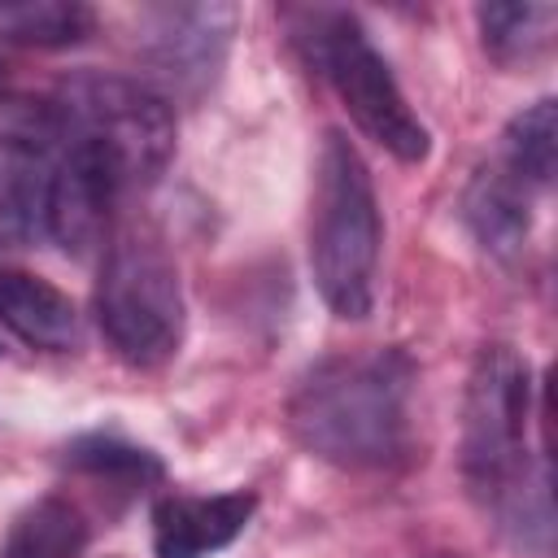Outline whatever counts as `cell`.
Segmentation results:
<instances>
[{"label": "cell", "instance_id": "9", "mask_svg": "<svg viewBox=\"0 0 558 558\" xmlns=\"http://www.w3.org/2000/svg\"><path fill=\"white\" fill-rule=\"evenodd\" d=\"M257 497L253 493H166L153 506V549L157 558H205L227 549L244 523L253 519Z\"/></svg>", "mask_w": 558, "mask_h": 558}, {"label": "cell", "instance_id": "11", "mask_svg": "<svg viewBox=\"0 0 558 558\" xmlns=\"http://www.w3.org/2000/svg\"><path fill=\"white\" fill-rule=\"evenodd\" d=\"M0 323L31 349L48 353H70L83 340L74 301L57 283L26 270H0Z\"/></svg>", "mask_w": 558, "mask_h": 558}, {"label": "cell", "instance_id": "13", "mask_svg": "<svg viewBox=\"0 0 558 558\" xmlns=\"http://www.w3.org/2000/svg\"><path fill=\"white\" fill-rule=\"evenodd\" d=\"M70 140V122L57 96L0 92V153L17 166H48Z\"/></svg>", "mask_w": 558, "mask_h": 558}, {"label": "cell", "instance_id": "1", "mask_svg": "<svg viewBox=\"0 0 558 558\" xmlns=\"http://www.w3.org/2000/svg\"><path fill=\"white\" fill-rule=\"evenodd\" d=\"M414 362L401 349L336 353L314 362L288 401L292 436L323 462L388 471L410 458Z\"/></svg>", "mask_w": 558, "mask_h": 558}, {"label": "cell", "instance_id": "6", "mask_svg": "<svg viewBox=\"0 0 558 558\" xmlns=\"http://www.w3.org/2000/svg\"><path fill=\"white\" fill-rule=\"evenodd\" d=\"M96 323L126 366H161L183 340V292L170 253L144 231H113L96 279Z\"/></svg>", "mask_w": 558, "mask_h": 558}, {"label": "cell", "instance_id": "18", "mask_svg": "<svg viewBox=\"0 0 558 558\" xmlns=\"http://www.w3.org/2000/svg\"><path fill=\"white\" fill-rule=\"evenodd\" d=\"M0 83H4V61H0Z\"/></svg>", "mask_w": 558, "mask_h": 558}, {"label": "cell", "instance_id": "7", "mask_svg": "<svg viewBox=\"0 0 558 558\" xmlns=\"http://www.w3.org/2000/svg\"><path fill=\"white\" fill-rule=\"evenodd\" d=\"M118 201L122 183L113 170L70 135L39 179V231L70 257H92L113 240Z\"/></svg>", "mask_w": 558, "mask_h": 558}, {"label": "cell", "instance_id": "3", "mask_svg": "<svg viewBox=\"0 0 558 558\" xmlns=\"http://www.w3.org/2000/svg\"><path fill=\"white\" fill-rule=\"evenodd\" d=\"M379 201L362 153L344 131H327L310 187V270L336 318H366L379 270Z\"/></svg>", "mask_w": 558, "mask_h": 558}, {"label": "cell", "instance_id": "16", "mask_svg": "<svg viewBox=\"0 0 558 558\" xmlns=\"http://www.w3.org/2000/svg\"><path fill=\"white\" fill-rule=\"evenodd\" d=\"M65 462H70L74 471H83V475L109 484V488L122 493V497L144 493L148 484L161 480V462H157L148 449H140V445H131V440H122V436H113V432H87V436L70 440Z\"/></svg>", "mask_w": 558, "mask_h": 558}, {"label": "cell", "instance_id": "19", "mask_svg": "<svg viewBox=\"0 0 558 558\" xmlns=\"http://www.w3.org/2000/svg\"><path fill=\"white\" fill-rule=\"evenodd\" d=\"M0 240H4V235H0Z\"/></svg>", "mask_w": 558, "mask_h": 558}, {"label": "cell", "instance_id": "10", "mask_svg": "<svg viewBox=\"0 0 558 558\" xmlns=\"http://www.w3.org/2000/svg\"><path fill=\"white\" fill-rule=\"evenodd\" d=\"M532 196L536 187H527L501 157H493L466 183L462 218L493 257H514L532 231Z\"/></svg>", "mask_w": 558, "mask_h": 558}, {"label": "cell", "instance_id": "4", "mask_svg": "<svg viewBox=\"0 0 558 558\" xmlns=\"http://www.w3.org/2000/svg\"><path fill=\"white\" fill-rule=\"evenodd\" d=\"M292 44L301 57L336 87L349 118L392 157L423 161L427 157V126L401 96L388 61L366 39L362 22L344 9H288L283 13Z\"/></svg>", "mask_w": 558, "mask_h": 558}, {"label": "cell", "instance_id": "8", "mask_svg": "<svg viewBox=\"0 0 558 558\" xmlns=\"http://www.w3.org/2000/svg\"><path fill=\"white\" fill-rule=\"evenodd\" d=\"M231 31L235 9L227 4H166L144 13L140 52L166 92L192 100L218 78Z\"/></svg>", "mask_w": 558, "mask_h": 558}, {"label": "cell", "instance_id": "2", "mask_svg": "<svg viewBox=\"0 0 558 558\" xmlns=\"http://www.w3.org/2000/svg\"><path fill=\"white\" fill-rule=\"evenodd\" d=\"M532 366L510 344L475 357L462 418V480L519 549H549V480L532 466Z\"/></svg>", "mask_w": 558, "mask_h": 558}, {"label": "cell", "instance_id": "14", "mask_svg": "<svg viewBox=\"0 0 558 558\" xmlns=\"http://www.w3.org/2000/svg\"><path fill=\"white\" fill-rule=\"evenodd\" d=\"M83 549H87L83 510L65 497H39L13 519L0 558H78Z\"/></svg>", "mask_w": 558, "mask_h": 558}, {"label": "cell", "instance_id": "12", "mask_svg": "<svg viewBox=\"0 0 558 558\" xmlns=\"http://www.w3.org/2000/svg\"><path fill=\"white\" fill-rule=\"evenodd\" d=\"M475 22H480L484 52L497 65L527 70V65L549 57L554 31H558V9L554 4H536V0H523V4H480Z\"/></svg>", "mask_w": 558, "mask_h": 558}, {"label": "cell", "instance_id": "5", "mask_svg": "<svg viewBox=\"0 0 558 558\" xmlns=\"http://www.w3.org/2000/svg\"><path fill=\"white\" fill-rule=\"evenodd\" d=\"M70 135L87 144L122 183V192L153 187L174 157L170 100L126 74L78 70L57 92Z\"/></svg>", "mask_w": 558, "mask_h": 558}, {"label": "cell", "instance_id": "15", "mask_svg": "<svg viewBox=\"0 0 558 558\" xmlns=\"http://www.w3.org/2000/svg\"><path fill=\"white\" fill-rule=\"evenodd\" d=\"M96 31V13L78 0H0V39L22 48H70Z\"/></svg>", "mask_w": 558, "mask_h": 558}, {"label": "cell", "instance_id": "17", "mask_svg": "<svg viewBox=\"0 0 558 558\" xmlns=\"http://www.w3.org/2000/svg\"><path fill=\"white\" fill-rule=\"evenodd\" d=\"M501 161L536 192L554 183V161H558V109L554 100H536L523 109L506 135H501Z\"/></svg>", "mask_w": 558, "mask_h": 558}]
</instances>
